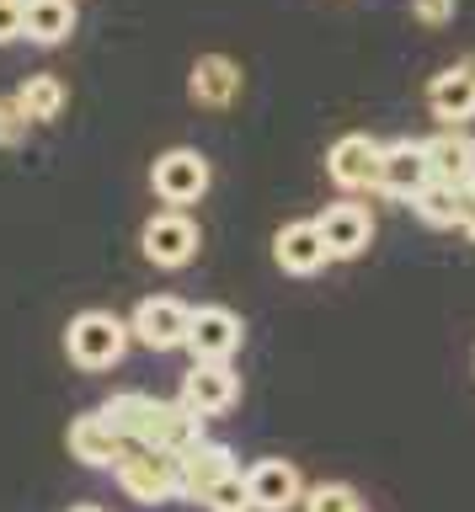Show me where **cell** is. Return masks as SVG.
I'll list each match as a JSON object with an SVG mask.
<instances>
[{
	"instance_id": "6da1fadb",
	"label": "cell",
	"mask_w": 475,
	"mask_h": 512,
	"mask_svg": "<svg viewBox=\"0 0 475 512\" xmlns=\"http://www.w3.org/2000/svg\"><path fill=\"white\" fill-rule=\"evenodd\" d=\"M107 422H113L134 448H155V454H187L203 438V422L182 400H155L145 390H123L107 400Z\"/></svg>"
},
{
	"instance_id": "7a4b0ae2",
	"label": "cell",
	"mask_w": 475,
	"mask_h": 512,
	"mask_svg": "<svg viewBox=\"0 0 475 512\" xmlns=\"http://www.w3.org/2000/svg\"><path fill=\"white\" fill-rule=\"evenodd\" d=\"M129 342H134L129 326L107 310H81L65 326V358L81 368V374H107V368H118Z\"/></svg>"
},
{
	"instance_id": "3957f363",
	"label": "cell",
	"mask_w": 475,
	"mask_h": 512,
	"mask_svg": "<svg viewBox=\"0 0 475 512\" xmlns=\"http://www.w3.org/2000/svg\"><path fill=\"white\" fill-rule=\"evenodd\" d=\"M113 480H118V491L139 507H161V502H171V496H182L177 454H155V448H129V454L113 464Z\"/></svg>"
},
{
	"instance_id": "277c9868",
	"label": "cell",
	"mask_w": 475,
	"mask_h": 512,
	"mask_svg": "<svg viewBox=\"0 0 475 512\" xmlns=\"http://www.w3.org/2000/svg\"><path fill=\"white\" fill-rule=\"evenodd\" d=\"M187 320H193V304H182L177 294H150L134 304L129 336L150 352H171V347H187Z\"/></svg>"
},
{
	"instance_id": "5b68a950",
	"label": "cell",
	"mask_w": 475,
	"mask_h": 512,
	"mask_svg": "<svg viewBox=\"0 0 475 512\" xmlns=\"http://www.w3.org/2000/svg\"><path fill=\"white\" fill-rule=\"evenodd\" d=\"M214 182V171H209V160H203L198 150H166L161 160L150 166V187H155V198H161L166 208H187V203H198L203 192H209Z\"/></svg>"
},
{
	"instance_id": "8992f818",
	"label": "cell",
	"mask_w": 475,
	"mask_h": 512,
	"mask_svg": "<svg viewBox=\"0 0 475 512\" xmlns=\"http://www.w3.org/2000/svg\"><path fill=\"white\" fill-rule=\"evenodd\" d=\"M241 336H246L241 315L225 310V304H198L193 320H187V352H193V363H230Z\"/></svg>"
},
{
	"instance_id": "52a82bcc",
	"label": "cell",
	"mask_w": 475,
	"mask_h": 512,
	"mask_svg": "<svg viewBox=\"0 0 475 512\" xmlns=\"http://www.w3.org/2000/svg\"><path fill=\"white\" fill-rule=\"evenodd\" d=\"M139 251H145V262L155 267H166V272H182V267H193V256H198V224L187 219V214H155L145 230H139Z\"/></svg>"
},
{
	"instance_id": "ba28073f",
	"label": "cell",
	"mask_w": 475,
	"mask_h": 512,
	"mask_svg": "<svg viewBox=\"0 0 475 512\" xmlns=\"http://www.w3.org/2000/svg\"><path fill=\"white\" fill-rule=\"evenodd\" d=\"M177 400L198 416V422H209V416H225L235 400H241V379H235L230 363H193L182 374Z\"/></svg>"
},
{
	"instance_id": "9c48e42d",
	"label": "cell",
	"mask_w": 475,
	"mask_h": 512,
	"mask_svg": "<svg viewBox=\"0 0 475 512\" xmlns=\"http://www.w3.org/2000/svg\"><path fill=\"white\" fill-rule=\"evenodd\" d=\"M379 160H385V144H374L369 134H342L326 150V176L342 192H379Z\"/></svg>"
},
{
	"instance_id": "30bf717a",
	"label": "cell",
	"mask_w": 475,
	"mask_h": 512,
	"mask_svg": "<svg viewBox=\"0 0 475 512\" xmlns=\"http://www.w3.org/2000/svg\"><path fill=\"white\" fill-rule=\"evenodd\" d=\"M315 224H321V240H326L331 262L363 256V251H369V240H374V214H369V203H358V198H337L331 208L315 214Z\"/></svg>"
},
{
	"instance_id": "8fae6325",
	"label": "cell",
	"mask_w": 475,
	"mask_h": 512,
	"mask_svg": "<svg viewBox=\"0 0 475 512\" xmlns=\"http://www.w3.org/2000/svg\"><path fill=\"white\" fill-rule=\"evenodd\" d=\"M65 443H70V454L81 459V464H91V470H113V464L134 448L113 422H107V411H102V406H97V411H86V416H75L70 432H65Z\"/></svg>"
},
{
	"instance_id": "7c38bea8",
	"label": "cell",
	"mask_w": 475,
	"mask_h": 512,
	"mask_svg": "<svg viewBox=\"0 0 475 512\" xmlns=\"http://www.w3.org/2000/svg\"><path fill=\"white\" fill-rule=\"evenodd\" d=\"M427 182H433V171H427V144H417V139L385 144V160H379V198L411 203Z\"/></svg>"
},
{
	"instance_id": "4fadbf2b",
	"label": "cell",
	"mask_w": 475,
	"mask_h": 512,
	"mask_svg": "<svg viewBox=\"0 0 475 512\" xmlns=\"http://www.w3.org/2000/svg\"><path fill=\"white\" fill-rule=\"evenodd\" d=\"M273 262L289 272V278H315V272L331 262V251L321 240V224H315V219L283 224V230L273 235Z\"/></svg>"
},
{
	"instance_id": "5bb4252c",
	"label": "cell",
	"mask_w": 475,
	"mask_h": 512,
	"mask_svg": "<svg viewBox=\"0 0 475 512\" xmlns=\"http://www.w3.org/2000/svg\"><path fill=\"white\" fill-rule=\"evenodd\" d=\"M246 480H251V502H257V512H294L310 491L305 475H299L289 459H257L246 470Z\"/></svg>"
},
{
	"instance_id": "9a60e30c",
	"label": "cell",
	"mask_w": 475,
	"mask_h": 512,
	"mask_svg": "<svg viewBox=\"0 0 475 512\" xmlns=\"http://www.w3.org/2000/svg\"><path fill=\"white\" fill-rule=\"evenodd\" d=\"M427 171L433 182L454 187V192H475V139L465 128H443L427 139Z\"/></svg>"
},
{
	"instance_id": "2e32d148",
	"label": "cell",
	"mask_w": 475,
	"mask_h": 512,
	"mask_svg": "<svg viewBox=\"0 0 475 512\" xmlns=\"http://www.w3.org/2000/svg\"><path fill=\"white\" fill-rule=\"evenodd\" d=\"M177 470H182V496L187 502H198L203 507V496H209L219 480H225L230 470H241L235 464V454L225 443H214V438H198L187 454H177Z\"/></svg>"
},
{
	"instance_id": "e0dca14e",
	"label": "cell",
	"mask_w": 475,
	"mask_h": 512,
	"mask_svg": "<svg viewBox=\"0 0 475 512\" xmlns=\"http://www.w3.org/2000/svg\"><path fill=\"white\" fill-rule=\"evenodd\" d=\"M427 112H433L438 123H449V128L475 118V75L465 70V59L427 80Z\"/></svg>"
},
{
	"instance_id": "ac0fdd59",
	"label": "cell",
	"mask_w": 475,
	"mask_h": 512,
	"mask_svg": "<svg viewBox=\"0 0 475 512\" xmlns=\"http://www.w3.org/2000/svg\"><path fill=\"white\" fill-rule=\"evenodd\" d=\"M187 96H193L198 107H230L235 96H241V64H235L230 54H203L193 59V75H187Z\"/></svg>"
},
{
	"instance_id": "d6986e66",
	"label": "cell",
	"mask_w": 475,
	"mask_h": 512,
	"mask_svg": "<svg viewBox=\"0 0 475 512\" xmlns=\"http://www.w3.org/2000/svg\"><path fill=\"white\" fill-rule=\"evenodd\" d=\"M75 32V0H27V27L22 38L38 48H54Z\"/></svg>"
},
{
	"instance_id": "ffe728a7",
	"label": "cell",
	"mask_w": 475,
	"mask_h": 512,
	"mask_svg": "<svg viewBox=\"0 0 475 512\" xmlns=\"http://www.w3.org/2000/svg\"><path fill=\"white\" fill-rule=\"evenodd\" d=\"M411 214H417L427 230H459V219H465V192H454L443 182H427L417 198H411Z\"/></svg>"
},
{
	"instance_id": "44dd1931",
	"label": "cell",
	"mask_w": 475,
	"mask_h": 512,
	"mask_svg": "<svg viewBox=\"0 0 475 512\" xmlns=\"http://www.w3.org/2000/svg\"><path fill=\"white\" fill-rule=\"evenodd\" d=\"M17 102H22L27 118H33V128L54 123L59 112H65V80H59V75H27L17 86Z\"/></svg>"
},
{
	"instance_id": "7402d4cb",
	"label": "cell",
	"mask_w": 475,
	"mask_h": 512,
	"mask_svg": "<svg viewBox=\"0 0 475 512\" xmlns=\"http://www.w3.org/2000/svg\"><path fill=\"white\" fill-rule=\"evenodd\" d=\"M203 512H257V502H251V480L246 470H230L219 486L203 496Z\"/></svg>"
},
{
	"instance_id": "603a6c76",
	"label": "cell",
	"mask_w": 475,
	"mask_h": 512,
	"mask_svg": "<svg viewBox=\"0 0 475 512\" xmlns=\"http://www.w3.org/2000/svg\"><path fill=\"white\" fill-rule=\"evenodd\" d=\"M363 496L347 486V480H321V486L305 491V502H299V512H358Z\"/></svg>"
},
{
	"instance_id": "cb8c5ba5",
	"label": "cell",
	"mask_w": 475,
	"mask_h": 512,
	"mask_svg": "<svg viewBox=\"0 0 475 512\" xmlns=\"http://www.w3.org/2000/svg\"><path fill=\"white\" fill-rule=\"evenodd\" d=\"M27 128H33V118L22 112L17 91H11V96H0V150H11V144H22V139H27Z\"/></svg>"
},
{
	"instance_id": "d4e9b609",
	"label": "cell",
	"mask_w": 475,
	"mask_h": 512,
	"mask_svg": "<svg viewBox=\"0 0 475 512\" xmlns=\"http://www.w3.org/2000/svg\"><path fill=\"white\" fill-rule=\"evenodd\" d=\"M27 27V0H0V43H17Z\"/></svg>"
},
{
	"instance_id": "484cf974",
	"label": "cell",
	"mask_w": 475,
	"mask_h": 512,
	"mask_svg": "<svg viewBox=\"0 0 475 512\" xmlns=\"http://www.w3.org/2000/svg\"><path fill=\"white\" fill-rule=\"evenodd\" d=\"M411 16L422 27H449L454 22V0H411Z\"/></svg>"
},
{
	"instance_id": "4316f807",
	"label": "cell",
	"mask_w": 475,
	"mask_h": 512,
	"mask_svg": "<svg viewBox=\"0 0 475 512\" xmlns=\"http://www.w3.org/2000/svg\"><path fill=\"white\" fill-rule=\"evenodd\" d=\"M459 230H465V240H475V192H465V219H459Z\"/></svg>"
},
{
	"instance_id": "83f0119b",
	"label": "cell",
	"mask_w": 475,
	"mask_h": 512,
	"mask_svg": "<svg viewBox=\"0 0 475 512\" xmlns=\"http://www.w3.org/2000/svg\"><path fill=\"white\" fill-rule=\"evenodd\" d=\"M70 512H107V507H97V502H81V507H70Z\"/></svg>"
},
{
	"instance_id": "f1b7e54d",
	"label": "cell",
	"mask_w": 475,
	"mask_h": 512,
	"mask_svg": "<svg viewBox=\"0 0 475 512\" xmlns=\"http://www.w3.org/2000/svg\"><path fill=\"white\" fill-rule=\"evenodd\" d=\"M465 70H470V75H475V54H465Z\"/></svg>"
},
{
	"instance_id": "f546056e",
	"label": "cell",
	"mask_w": 475,
	"mask_h": 512,
	"mask_svg": "<svg viewBox=\"0 0 475 512\" xmlns=\"http://www.w3.org/2000/svg\"><path fill=\"white\" fill-rule=\"evenodd\" d=\"M358 512H369V507H358Z\"/></svg>"
}]
</instances>
